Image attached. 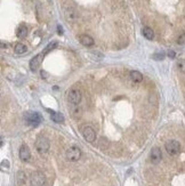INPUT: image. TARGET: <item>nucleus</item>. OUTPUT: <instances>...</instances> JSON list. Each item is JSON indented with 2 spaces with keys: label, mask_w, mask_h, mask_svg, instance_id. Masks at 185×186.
<instances>
[{
  "label": "nucleus",
  "mask_w": 185,
  "mask_h": 186,
  "mask_svg": "<svg viewBox=\"0 0 185 186\" xmlns=\"http://www.w3.org/2000/svg\"><path fill=\"white\" fill-rule=\"evenodd\" d=\"M49 146H51L49 139L45 136H39L36 139V148L39 154H46L49 151Z\"/></svg>",
  "instance_id": "f257e3e1"
},
{
  "label": "nucleus",
  "mask_w": 185,
  "mask_h": 186,
  "mask_svg": "<svg viewBox=\"0 0 185 186\" xmlns=\"http://www.w3.org/2000/svg\"><path fill=\"white\" fill-rule=\"evenodd\" d=\"M24 120L29 126L37 127L38 124H40V122L42 121V118L38 112H26L24 114Z\"/></svg>",
  "instance_id": "f03ea898"
},
{
  "label": "nucleus",
  "mask_w": 185,
  "mask_h": 186,
  "mask_svg": "<svg viewBox=\"0 0 185 186\" xmlns=\"http://www.w3.org/2000/svg\"><path fill=\"white\" fill-rule=\"evenodd\" d=\"M65 158L68 161L71 162H76L81 158V150L78 146H71L66 150L65 152Z\"/></svg>",
  "instance_id": "7ed1b4c3"
},
{
  "label": "nucleus",
  "mask_w": 185,
  "mask_h": 186,
  "mask_svg": "<svg viewBox=\"0 0 185 186\" xmlns=\"http://www.w3.org/2000/svg\"><path fill=\"white\" fill-rule=\"evenodd\" d=\"M30 183L31 186H44L46 183L45 175L40 171H34L30 176Z\"/></svg>",
  "instance_id": "20e7f679"
},
{
  "label": "nucleus",
  "mask_w": 185,
  "mask_h": 186,
  "mask_svg": "<svg viewBox=\"0 0 185 186\" xmlns=\"http://www.w3.org/2000/svg\"><path fill=\"white\" fill-rule=\"evenodd\" d=\"M165 148H166V151L168 154H170V155H176V154H178L179 151H181V144H179L177 141L172 139V141H168L166 144H165Z\"/></svg>",
  "instance_id": "39448f33"
},
{
  "label": "nucleus",
  "mask_w": 185,
  "mask_h": 186,
  "mask_svg": "<svg viewBox=\"0 0 185 186\" xmlns=\"http://www.w3.org/2000/svg\"><path fill=\"white\" fill-rule=\"evenodd\" d=\"M81 101V93L80 90L78 89H71L68 93V102L73 104V105H77Z\"/></svg>",
  "instance_id": "423d86ee"
},
{
  "label": "nucleus",
  "mask_w": 185,
  "mask_h": 186,
  "mask_svg": "<svg viewBox=\"0 0 185 186\" xmlns=\"http://www.w3.org/2000/svg\"><path fill=\"white\" fill-rule=\"evenodd\" d=\"M19 159L22 161H29L31 159V151H30V148L27 145L25 144H23L21 147H19Z\"/></svg>",
  "instance_id": "0eeeda50"
},
{
  "label": "nucleus",
  "mask_w": 185,
  "mask_h": 186,
  "mask_svg": "<svg viewBox=\"0 0 185 186\" xmlns=\"http://www.w3.org/2000/svg\"><path fill=\"white\" fill-rule=\"evenodd\" d=\"M82 136L88 143H93L96 139V133L91 127H85L82 130Z\"/></svg>",
  "instance_id": "6e6552de"
},
{
  "label": "nucleus",
  "mask_w": 185,
  "mask_h": 186,
  "mask_svg": "<svg viewBox=\"0 0 185 186\" xmlns=\"http://www.w3.org/2000/svg\"><path fill=\"white\" fill-rule=\"evenodd\" d=\"M150 159H151V162L153 165H158L161 159H162V153H161V150L159 147H153L151 150V153H150Z\"/></svg>",
  "instance_id": "1a4fd4ad"
},
{
  "label": "nucleus",
  "mask_w": 185,
  "mask_h": 186,
  "mask_svg": "<svg viewBox=\"0 0 185 186\" xmlns=\"http://www.w3.org/2000/svg\"><path fill=\"white\" fill-rule=\"evenodd\" d=\"M42 58H44V54H38V55H36L34 57L32 58L30 61V70L33 71V72L38 70V67L42 62Z\"/></svg>",
  "instance_id": "9d476101"
},
{
  "label": "nucleus",
  "mask_w": 185,
  "mask_h": 186,
  "mask_svg": "<svg viewBox=\"0 0 185 186\" xmlns=\"http://www.w3.org/2000/svg\"><path fill=\"white\" fill-rule=\"evenodd\" d=\"M79 40H80V42L82 44L83 46H86V47H91V46L94 45V39L91 38L90 36L88 34H81L80 37H79Z\"/></svg>",
  "instance_id": "9b49d317"
},
{
  "label": "nucleus",
  "mask_w": 185,
  "mask_h": 186,
  "mask_svg": "<svg viewBox=\"0 0 185 186\" xmlns=\"http://www.w3.org/2000/svg\"><path fill=\"white\" fill-rule=\"evenodd\" d=\"M27 33H29V29H27V26L24 25V24H21V25L17 27L16 36H17L19 39H24L26 36H27Z\"/></svg>",
  "instance_id": "f8f14e48"
},
{
  "label": "nucleus",
  "mask_w": 185,
  "mask_h": 186,
  "mask_svg": "<svg viewBox=\"0 0 185 186\" xmlns=\"http://www.w3.org/2000/svg\"><path fill=\"white\" fill-rule=\"evenodd\" d=\"M48 111L51 112V119L54 122H57V123L64 122V116L62 113H58V112H55V111H51V110H48Z\"/></svg>",
  "instance_id": "ddd939ff"
},
{
  "label": "nucleus",
  "mask_w": 185,
  "mask_h": 186,
  "mask_svg": "<svg viewBox=\"0 0 185 186\" xmlns=\"http://www.w3.org/2000/svg\"><path fill=\"white\" fill-rule=\"evenodd\" d=\"M129 77L134 82H142L143 81V74L138 71H132L129 73Z\"/></svg>",
  "instance_id": "4468645a"
},
{
  "label": "nucleus",
  "mask_w": 185,
  "mask_h": 186,
  "mask_svg": "<svg viewBox=\"0 0 185 186\" xmlns=\"http://www.w3.org/2000/svg\"><path fill=\"white\" fill-rule=\"evenodd\" d=\"M142 33H143V36H144L147 40H153L154 32H153V30H152L151 27H149V26L143 27V29H142Z\"/></svg>",
  "instance_id": "2eb2a0df"
},
{
  "label": "nucleus",
  "mask_w": 185,
  "mask_h": 186,
  "mask_svg": "<svg viewBox=\"0 0 185 186\" xmlns=\"http://www.w3.org/2000/svg\"><path fill=\"white\" fill-rule=\"evenodd\" d=\"M14 50H15V53H16V54L22 55V54L26 53L27 48H26V46L23 45V44H16V45H15V48H14Z\"/></svg>",
  "instance_id": "dca6fc26"
},
{
  "label": "nucleus",
  "mask_w": 185,
  "mask_h": 186,
  "mask_svg": "<svg viewBox=\"0 0 185 186\" xmlns=\"http://www.w3.org/2000/svg\"><path fill=\"white\" fill-rule=\"evenodd\" d=\"M25 173H23V171H19L17 175H16V180H17V183H19V186H22L23 184H25Z\"/></svg>",
  "instance_id": "f3484780"
},
{
  "label": "nucleus",
  "mask_w": 185,
  "mask_h": 186,
  "mask_svg": "<svg viewBox=\"0 0 185 186\" xmlns=\"http://www.w3.org/2000/svg\"><path fill=\"white\" fill-rule=\"evenodd\" d=\"M153 59H155V61H162L163 58L166 57V54L163 53V51H158V53H155V54H153Z\"/></svg>",
  "instance_id": "a211bd4d"
},
{
  "label": "nucleus",
  "mask_w": 185,
  "mask_h": 186,
  "mask_svg": "<svg viewBox=\"0 0 185 186\" xmlns=\"http://www.w3.org/2000/svg\"><path fill=\"white\" fill-rule=\"evenodd\" d=\"M177 67L181 72L185 73V59H179L177 62Z\"/></svg>",
  "instance_id": "6ab92c4d"
},
{
  "label": "nucleus",
  "mask_w": 185,
  "mask_h": 186,
  "mask_svg": "<svg viewBox=\"0 0 185 186\" xmlns=\"http://www.w3.org/2000/svg\"><path fill=\"white\" fill-rule=\"evenodd\" d=\"M56 46H57V42H56V41H54V42H51V44H49V45L46 47V50L45 51H46V53H48L49 50L54 49V48H55Z\"/></svg>",
  "instance_id": "aec40b11"
},
{
  "label": "nucleus",
  "mask_w": 185,
  "mask_h": 186,
  "mask_svg": "<svg viewBox=\"0 0 185 186\" xmlns=\"http://www.w3.org/2000/svg\"><path fill=\"white\" fill-rule=\"evenodd\" d=\"M177 44H178V45H185V33L181 34L178 37V39H177Z\"/></svg>",
  "instance_id": "412c9836"
},
{
  "label": "nucleus",
  "mask_w": 185,
  "mask_h": 186,
  "mask_svg": "<svg viewBox=\"0 0 185 186\" xmlns=\"http://www.w3.org/2000/svg\"><path fill=\"white\" fill-rule=\"evenodd\" d=\"M1 167L2 168L6 167L7 169H8V168H9V161L8 160H2V162H1Z\"/></svg>",
  "instance_id": "4be33fe9"
},
{
  "label": "nucleus",
  "mask_w": 185,
  "mask_h": 186,
  "mask_svg": "<svg viewBox=\"0 0 185 186\" xmlns=\"http://www.w3.org/2000/svg\"><path fill=\"white\" fill-rule=\"evenodd\" d=\"M168 56H169L170 58H174L175 56H176V54H175V51L169 50V51H168Z\"/></svg>",
  "instance_id": "5701e85b"
}]
</instances>
